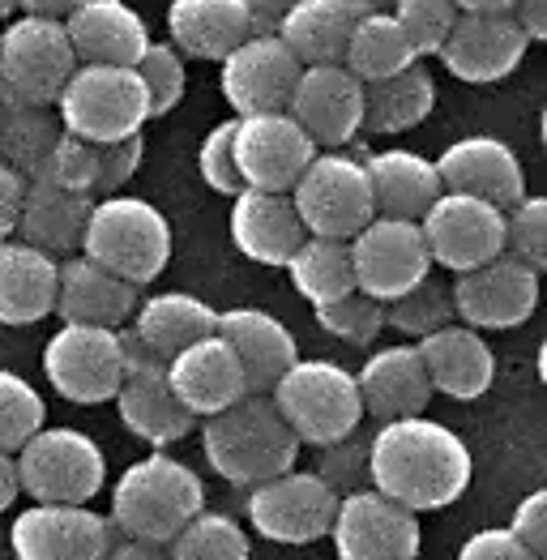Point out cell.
<instances>
[{
  "label": "cell",
  "mask_w": 547,
  "mask_h": 560,
  "mask_svg": "<svg viewBox=\"0 0 547 560\" xmlns=\"http://www.w3.org/2000/svg\"><path fill=\"white\" fill-rule=\"evenodd\" d=\"M470 475L475 463L466 441L428 416L381 423L368 441V488L398 501L410 514H432L462 501Z\"/></svg>",
  "instance_id": "cell-1"
},
{
  "label": "cell",
  "mask_w": 547,
  "mask_h": 560,
  "mask_svg": "<svg viewBox=\"0 0 547 560\" xmlns=\"http://www.w3.org/2000/svg\"><path fill=\"white\" fill-rule=\"evenodd\" d=\"M201 510H206L201 475L181 458H172L167 450H150L133 467L120 470L107 522L120 539L167 548Z\"/></svg>",
  "instance_id": "cell-2"
},
{
  "label": "cell",
  "mask_w": 547,
  "mask_h": 560,
  "mask_svg": "<svg viewBox=\"0 0 547 560\" xmlns=\"http://www.w3.org/2000/svg\"><path fill=\"white\" fill-rule=\"evenodd\" d=\"M300 441L282 423L270 394H244L228 411L201 420V454L231 488H257L300 463Z\"/></svg>",
  "instance_id": "cell-3"
},
{
  "label": "cell",
  "mask_w": 547,
  "mask_h": 560,
  "mask_svg": "<svg viewBox=\"0 0 547 560\" xmlns=\"http://www.w3.org/2000/svg\"><path fill=\"white\" fill-rule=\"evenodd\" d=\"M78 253L91 257L94 266H103L107 275L125 279L129 287H146L172 261V223L154 201L112 192V197L91 201Z\"/></svg>",
  "instance_id": "cell-4"
},
{
  "label": "cell",
  "mask_w": 547,
  "mask_h": 560,
  "mask_svg": "<svg viewBox=\"0 0 547 560\" xmlns=\"http://www.w3.org/2000/svg\"><path fill=\"white\" fill-rule=\"evenodd\" d=\"M270 402L300 445L325 450L342 436H356L364 423V402L356 389V373L338 360H295L274 381Z\"/></svg>",
  "instance_id": "cell-5"
},
{
  "label": "cell",
  "mask_w": 547,
  "mask_h": 560,
  "mask_svg": "<svg viewBox=\"0 0 547 560\" xmlns=\"http://www.w3.org/2000/svg\"><path fill=\"white\" fill-rule=\"evenodd\" d=\"M18 488L35 505H91L107 483V458L91 432L44 423L18 454Z\"/></svg>",
  "instance_id": "cell-6"
},
{
  "label": "cell",
  "mask_w": 547,
  "mask_h": 560,
  "mask_svg": "<svg viewBox=\"0 0 547 560\" xmlns=\"http://www.w3.org/2000/svg\"><path fill=\"white\" fill-rule=\"evenodd\" d=\"M51 112L69 138H82L91 145L137 138L141 125L150 120L141 78L120 65H78L65 91L56 94Z\"/></svg>",
  "instance_id": "cell-7"
},
{
  "label": "cell",
  "mask_w": 547,
  "mask_h": 560,
  "mask_svg": "<svg viewBox=\"0 0 547 560\" xmlns=\"http://www.w3.org/2000/svg\"><path fill=\"white\" fill-rule=\"evenodd\" d=\"M287 197L295 206L304 235L321 240H351L368 219H376L364 159L351 150H317Z\"/></svg>",
  "instance_id": "cell-8"
},
{
  "label": "cell",
  "mask_w": 547,
  "mask_h": 560,
  "mask_svg": "<svg viewBox=\"0 0 547 560\" xmlns=\"http://www.w3.org/2000/svg\"><path fill=\"white\" fill-rule=\"evenodd\" d=\"M73 69H78V56L65 22L18 13L0 26V91L4 94L51 107Z\"/></svg>",
  "instance_id": "cell-9"
},
{
  "label": "cell",
  "mask_w": 547,
  "mask_h": 560,
  "mask_svg": "<svg viewBox=\"0 0 547 560\" xmlns=\"http://www.w3.org/2000/svg\"><path fill=\"white\" fill-rule=\"evenodd\" d=\"M44 376L65 402H112L125 381L120 334L103 326H60L44 347Z\"/></svg>",
  "instance_id": "cell-10"
},
{
  "label": "cell",
  "mask_w": 547,
  "mask_h": 560,
  "mask_svg": "<svg viewBox=\"0 0 547 560\" xmlns=\"http://www.w3.org/2000/svg\"><path fill=\"white\" fill-rule=\"evenodd\" d=\"M338 510V492H329V483L317 470H282L266 483L248 488V526L287 548H304L329 535V522Z\"/></svg>",
  "instance_id": "cell-11"
},
{
  "label": "cell",
  "mask_w": 547,
  "mask_h": 560,
  "mask_svg": "<svg viewBox=\"0 0 547 560\" xmlns=\"http://www.w3.org/2000/svg\"><path fill=\"white\" fill-rule=\"evenodd\" d=\"M334 557L338 560H415L423 548L419 514L403 510L398 501L381 497L376 488H360L338 497L329 522Z\"/></svg>",
  "instance_id": "cell-12"
},
{
  "label": "cell",
  "mask_w": 547,
  "mask_h": 560,
  "mask_svg": "<svg viewBox=\"0 0 547 560\" xmlns=\"http://www.w3.org/2000/svg\"><path fill=\"white\" fill-rule=\"evenodd\" d=\"M347 253L356 270V291H364L376 304L398 300L403 291L432 275V257L419 235V223H407V219H381V214L368 219L347 240Z\"/></svg>",
  "instance_id": "cell-13"
},
{
  "label": "cell",
  "mask_w": 547,
  "mask_h": 560,
  "mask_svg": "<svg viewBox=\"0 0 547 560\" xmlns=\"http://www.w3.org/2000/svg\"><path fill=\"white\" fill-rule=\"evenodd\" d=\"M317 145L287 116V112H257L231 120V159L244 188L261 192H291L300 172L313 163Z\"/></svg>",
  "instance_id": "cell-14"
},
{
  "label": "cell",
  "mask_w": 547,
  "mask_h": 560,
  "mask_svg": "<svg viewBox=\"0 0 547 560\" xmlns=\"http://www.w3.org/2000/svg\"><path fill=\"white\" fill-rule=\"evenodd\" d=\"M419 235L428 244L432 266H445L450 275H466L504 253V210L479 197H466V192H441L423 210Z\"/></svg>",
  "instance_id": "cell-15"
},
{
  "label": "cell",
  "mask_w": 547,
  "mask_h": 560,
  "mask_svg": "<svg viewBox=\"0 0 547 560\" xmlns=\"http://www.w3.org/2000/svg\"><path fill=\"white\" fill-rule=\"evenodd\" d=\"M454 317L470 329H517L539 308V275L513 257H492L488 266H475L454 275Z\"/></svg>",
  "instance_id": "cell-16"
},
{
  "label": "cell",
  "mask_w": 547,
  "mask_h": 560,
  "mask_svg": "<svg viewBox=\"0 0 547 560\" xmlns=\"http://www.w3.org/2000/svg\"><path fill=\"white\" fill-rule=\"evenodd\" d=\"M287 116L313 138L317 150H342L360 138L364 82L342 65H304L287 98Z\"/></svg>",
  "instance_id": "cell-17"
},
{
  "label": "cell",
  "mask_w": 547,
  "mask_h": 560,
  "mask_svg": "<svg viewBox=\"0 0 547 560\" xmlns=\"http://www.w3.org/2000/svg\"><path fill=\"white\" fill-rule=\"evenodd\" d=\"M112 544V522L91 505H31L9 526L18 560H103Z\"/></svg>",
  "instance_id": "cell-18"
},
{
  "label": "cell",
  "mask_w": 547,
  "mask_h": 560,
  "mask_svg": "<svg viewBox=\"0 0 547 560\" xmlns=\"http://www.w3.org/2000/svg\"><path fill=\"white\" fill-rule=\"evenodd\" d=\"M531 39L509 13H457L445 47L437 51L445 73L466 86H497L517 73Z\"/></svg>",
  "instance_id": "cell-19"
},
{
  "label": "cell",
  "mask_w": 547,
  "mask_h": 560,
  "mask_svg": "<svg viewBox=\"0 0 547 560\" xmlns=\"http://www.w3.org/2000/svg\"><path fill=\"white\" fill-rule=\"evenodd\" d=\"M300 69L304 65L287 51L278 35H248L235 51L219 60V86L235 116L287 112Z\"/></svg>",
  "instance_id": "cell-20"
},
{
  "label": "cell",
  "mask_w": 547,
  "mask_h": 560,
  "mask_svg": "<svg viewBox=\"0 0 547 560\" xmlns=\"http://www.w3.org/2000/svg\"><path fill=\"white\" fill-rule=\"evenodd\" d=\"M437 163V176L445 192H466V197H479L497 210H509L513 201L526 197V172H522V159L513 154V145L501 138H488V133H470V138H457L441 150Z\"/></svg>",
  "instance_id": "cell-21"
},
{
  "label": "cell",
  "mask_w": 547,
  "mask_h": 560,
  "mask_svg": "<svg viewBox=\"0 0 547 560\" xmlns=\"http://www.w3.org/2000/svg\"><path fill=\"white\" fill-rule=\"evenodd\" d=\"M419 364L428 373L432 394H445L457 402H475L492 389L497 381V355L488 347V338L479 329L450 322V326L432 329L428 338L415 342Z\"/></svg>",
  "instance_id": "cell-22"
},
{
  "label": "cell",
  "mask_w": 547,
  "mask_h": 560,
  "mask_svg": "<svg viewBox=\"0 0 547 560\" xmlns=\"http://www.w3.org/2000/svg\"><path fill=\"white\" fill-rule=\"evenodd\" d=\"M167 385H172V394L181 398V407L197 423L228 411L231 402H240L248 394L240 360L231 355V347L219 334H210V338L176 351L167 360Z\"/></svg>",
  "instance_id": "cell-23"
},
{
  "label": "cell",
  "mask_w": 547,
  "mask_h": 560,
  "mask_svg": "<svg viewBox=\"0 0 547 560\" xmlns=\"http://www.w3.org/2000/svg\"><path fill=\"white\" fill-rule=\"evenodd\" d=\"M214 334L228 342L231 355L240 360V373H244L248 394H270L274 381L300 360L295 334L282 326L274 313L253 308V304H240V308L219 313V329Z\"/></svg>",
  "instance_id": "cell-24"
},
{
  "label": "cell",
  "mask_w": 547,
  "mask_h": 560,
  "mask_svg": "<svg viewBox=\"0 0 547 560\" xmlns=\"http://www.w3.org/2000/svg\"><path fill=\"white\" fill-rule=\"evenodd\" d=\"M137 308V287H129L125 279L107 275L103 266H94L91 257L73 253L60 257L56 270V317L65 326H103L120 329L129 326Z\"/></svg>",
  "instance_id": "cell-25"
},
{
  "label": "cell",
  "mask_w": 547,
  "mask_h": 560,
  "mask_svg": "<svg viewBox=\"0 0 547 560\" xmlns=\"http://www.w3.org/2000/svg\"><path fill=\"white\" fill-rule=\"evenodd\" d=\"M78 65H120L133 69L150 47V26L129 0H82L65 18Z\"/></svg>",
  "instance_id": "cell-26"
},
{
  "label": "cell",
  "mask_w": 547,
  "mask_h": 560,
  "mask_svg": "<svg viewBox=\"0 0 547 560\" xmlns=\"http://www.w3.org/2000/svg\"><path fill=\"white\" fill-rule=\"evenodd\" d=\"M356 389H360L364 416H372L376 423L423 416L432 402V385L419 364L415 342H394V347L372 351L364 369L356 373Z\"/></svg>",
  "instance_id": "cell-27"
},
{
  "label": "cell",
  "mask_w": 547,
  "mask_h": 560,
  "mask_svg": "<svg viewBox=\"0 0 547 560\" xmlns=\"http://www.w3.org/2000/svg\"><path fill=\"white\" fill-rule=\"evenodd\" d=\"M228 232L231 244L240 248V257H248L257 266H287V257L304 240L291 197L287 192H261V188H240L231 197Z\"/></svg>",
  "instance_id": "cell-28"
},
{
  "label": "cell",
  "mask_w": 547,
  "mask_h": 560,
  "mask_svg": "<svg viewBox=\"0 0 547 560\" xmlns=\"http://www.w3.org/2000/svg\"><path fill=\"white\" fill-rule=\"evenodd\" d=\"M91 201L86 192H73V188H60L44 180V176H31L22 188V206H18V240L39 248L47 257H73L82 248V232H86V214H91Z\"/></svg>",
  "instance_id": "cell-29"
},
{
  "label": "cell",
  "mask_w": 547,
  "mask_h": 560,
  "mask_svg": "<svg viewBox=\"0 0 547 560\" xmlns=\"http://www.w3.org/2000/svg\"><path fill=\"white\" fill-rule=\"evenodd\" d=\"M360 159H364L368 192H372V214L381 219L419 223L423 210L445 192L437 163L419 150H372Z\"/></svg>",
  "instance_id": "cell-30"
},
{
  "label": "cell",
  "mask_w": 547,
  "mask_h": 560,
  "mask_svg": "<svg viewBox=\"0 0 547 560\" xmlns=\"http://www.w3.org/2000/svg\"><path fill=\"white\" fill-rule=\"evenodd\" d=\"M112 402L120 411V423L133 432L137 441H146L150 450H167V445L184 441L197 428V420L184 411L181 398L167 385V364L125 373Z\"/></svg>",
  "instance_id": "cell-31"
},
{
  "label": "cell",
  "mask_w": 547,
  "mask_h": 560,
  "mask_svg": "<svg viewBox=\"0 0 547 560\" xmlns=\"http://www.w3.org/2000/svg\"><path fill=\"white\" fill-rule=\"evenodd\" d=\"M376 9H385V0H300L278 26V39L300 65H342L351 26Z\"/></svg>",
  "instance_id": "cell-32"
},
{
  "label": "cell",
  "mask_w": 547,
  "mask_h": 560,
  "mask_svg": "<svg viewBox=\"0 0 547 560\" xmlns=\"http://www.w3.org/2000/svg\"><path fill=\"white\" fill-rule=\"evenodd\" d=\"M60 261L22 240H0V326H35L56 308Z\"/></svg>",
  "instance_id": "cell-33"
},
{
  "label": "cell",
  "mask_w": 547,
  "mask_h": 560,
  "mask_svg": "<svg viewBox=\"0 0 547 560\" xmlns=\"http://www.w3.org/2000/svg\"><path fill=\"white\" fill-rule=\"evenodd\" d=\"M129 329L159 360H172L176 351L210 338L219 329V308L206 304L193 291H154V295H146L133 308Z\"/></svg>",
  "instance_id": "cell-34"
},
{
  "label": "cell",
  "mask_w": 547,
  "mask_h": 560,
  "mask_svg": "<svg viewBox=\"0 0 547 560\" xmlns=\"http://www.w3.org/2000/svg\"><path fill=\"white\" fill-rule=\"evenodd\" d=\"M167 44L184 60H223L253 35L244 0H172L167 4Z\"/></svg>",
  "instance_id": "cell-35"
},
{
  "label": "cell",
  "mask_w": 547,
  "mask_h": 560,
  "mask_svg": "<svg viewBox=\"0 0 547 560\" xmlns=\"http://www.w3.org/2000/svg\"><path fill=\"white\" fill-rule=\"evenodd\" d=\"M437 107V82L423 65H410L394 78L364 86V120L360 133L368 138H398L407 129H419Z\"/></svg>",
  "instance_id": "cell-36"
},
{
  "label": "cell",
  "mask_w": 547,
  "mask_h": 560,
  "mask_svg": "<svg viewBox=\"0 0 547 560\" xmlns=\"http://www.w3.org/2000/svg\"><path fill=\"white\" fill-rule=\"evenodd\" d=\"M60 138H65V129L51 107L22 103V98L0 91V163L4 167H13L22 180L39 176Z\"/></svg>",
  "instance_id": "cell-37"
},
{
  "label": "cell",
  "mask_w": 547,
  "mask_h": 560,
  "mask_svg": "<svg viewBox=\"0 0 547 560\" xmlns=\"http://www.w3.org/2000/svg\"><path fill=\"white\" fill-rule=\"evenodd\" d=\"M410 65H419L415 47L403 35V26L394 22L389 9H376V13H364L351 35H347V47H342V69L360 82H381V78H394Z\"/></svg>",
  "instance_id": "cell-38"
},
{
  "label": "cell",
  "mask_w": 547,
  "mask_h": 560,
  "mask_svg": "<svg viewBox=\"0 0 547 560\" xmlns=\"http://www.w3.org/2000/svg\"><path fill=\"white\" fill-rule=\"evenodd\" d=\"M291 275V287L309 300V308L342 300L347 291H356V270H351V253L347 240H321V235H304L300 248L287 257L282 266Z\"/></svg>",
  "instance_id": "cell-39"
},
{
  "label": "cell",
  "mask_w": 547,
  "mask_h": 560,
  "mask_svg": "<svg viewBox=\"0 0 547 560\" xmlns=\"http://www.w3.org/2000/svg\"><path fill=\"white\" fill-rule=\"evenodd\" d=\"M248 557H253L248 530L231 514H219V510H201L167 544V560H248Z\"/></svg>",
  "instance_id": "cell-40"
},
{
  "label": "cell",
  "mask_w": 547,
  "mask_h": 560,
  "mask_svg": "<svg viewBox=\"0 0 547 560\" xmlns=\"http://www.w3.org/2000/svg\"><path fill=\"white\" fill-rule=\"evenodd\" d=\"M450 322H457L454 291H450V282L432 279V275L385 304V326H394L407 342H419V338H428L432 329L450 326Z\"/></svg>",
  "instance_id": "cell-41"
},
{
  "label": "cell",
  "mask_w": 547,
  "mask_h": 560,
  "mask_svg": "<svg viewBox=\"0 0 547 560\" xmlns=\"http://www.w3.org/2000/svg\"><path fill=\"white\" fill-rule=\"evenodd\" d=\"M47 423L44 394L13 369H0V454H18Z\"/></svg>",
  "instance_id": "cell-42"
},
{
  "label": "cell",
  "mask_w": 547,
  "mask_h": 560,
  "mask_svg": "<svg viewBox=\"0 0 547 560\" xmlns=\"http://www.w3.org/2000/svg\"><path fill=\"white\" fill-rule=\"evenodd\" d=\"M313 322H317L329 338H342L351 347H372L376 334L385 329V304L368 300L364 291H347L342 300H329L313 308Z\"/></svg>",
  "instance_id": "cell-43"
},
{
  "label": "cell",
  "mask_w": 547,
  "mask_h": 560,
  "mask_svg": "<svg viewBox=\"0 0 547 560\" xmlns=\"http://www.w3.org/2000/svg\"><path fill=\"white\" fill-rule=\"evenodd\" d=\"M133 73L141 78V91H146V103H150V120L167 116L184 98L188 69H184V56L172 44H154L150 39V47L141 51V60L133 65Z\"/></svg>",
  "instance_id": "cell-44"
},
{
  "label": "cell",
  "mask_w": 547,
  "mask_h": 560,
  "mask_svg": "<svg viewBox=\"0 0 547 560\" xmlns=\"http://www.w3.org/2000/svg\"><path fill=\"white\" fill-rule=\"evenodd\" d=\"M504 257L531 266L535 275L547 270V201L526 192L504 210Z\"/></svg>",
  "instance_id": "cell-45"
},
{
  "label": "cell",
  "mask_w": 547,
  "mask_h": 560,
  "mask_svg": "<svg viewBox=\"0 0 547 560\" xmlns=\"http://www.w3.org/2000/svg\"><path fill=\"white\" fill-rule=\"evenodd\" d=\"M389 13L403 26L415 56H437L457 22L454 0H389Z\"/></svg>",
  "instance_id": "cell-46"
},
{
  "label": "cell",
  "mask_w": 547,
  "mask_h": 560,
  "mask_svg": "<svg viewBox=\"0 0 547 560\" xmlns=\"http://www.w3.org/2000/svg\"><path fill=\"white\" fill-rule=\"evenodd\" d=\"M94 159H98V145H91V141L82 138H65L56 141V150L47 154L44 163V180H51V185L60 188H73V192H86L91 197L94 188Z\"/></svg>",
  "instance_id": "cell-47"
},
{
  "label": "cell",
  "mask_w": 547,
  "mask_h": 560,
  "mask_svg": "<svg viewBox=\"0 0 547 560\" xmlns=\"http://www.w3.org/2000/svg\"><path fill=\"white\" fill-rule=\"evenodd\" d=\"M317 475L329 483V492H338V497L368 488V445L360 436H342V441L325 445Z\"/></svg>",
  "instance_id": "cell-48"
},
{
  "label": "cell",
  "mask_w": 547,
  "mask_h": 560,
  "mask_svg": "<svg viewBox=\"0 0 547 560\" xmlns=\"http://www.w3.org/2000/svg\"><path fill=\"white\" fill-rule=\"evenodd\" d=\"M197 172H201V180L214 188V192H223V197H235L244 180H240V172H235V159H231V120L223 125H214L201 145H197Z\"/></svg>",
  "instance_id": "cell-49"
},
{
  "label": "cell",
  "mask_w": 547,
  "mask_h": 560,
  "mask_svg": "<svg viewBox=\"0 0 547 560\" xmlns=\"http://www.w3.org/2000/svg\"><path fill=\"white\" fill-rule=\"evenodd\" d=\"M141 154H146V141H141V133H137V138L107 141V145H98L91 197H94V192H98V197H112V192H120V188H125L137 176V167H141Z\"/></svg>",
  "instance_id": "cell-50"
},
{
  "label": "cell",
  "mask_w": 547,
  "mask_h": 560,
  "mask_svg": "<svg viewBox=\"0 0 547 560\" xmlns=\"http://www.w3.org/2000/svg\"><path fill=\"white\" fill-rule=\"evenodd\" d=\"M457 560H544V557H535L526 544H517L509 535V526H484V530H475L457 548Z\"/></svg>",
  "instance_id": "cell-51"
},
{
  "label": "cell",
  "mask_w": 547,
  "mask_h": 560,
  "mask_svg": "<svg viewBox=\"0 0 547 560\" xmlns=\"http://www.w3.org/2000/svg\"><path fill=\"white\" fill-rule=\"evenodd\" d=\"M509 535H513L517 544H526L535 557L547 552V492L544 488H535V492H526V497L517 501L513 522H509Z\"/></svg>",
  "instance_id": "cell-52"
},
{
  "label": "cell",
  "mask_w": 547,
  "mask_h": 560,
  "mask_svg": "<svg viewBox=\"0 0 547 560\" xmlns=\"http://www.w3.org/2000/svg\"><path fill=\"white\" fill-rule=\"evenodd\" d=\"M295 4L300 0H244V13H248L253 35H278V26L287 22V13Z\"/></svg>",
  "instance_id": "cell-53"
},
{
  "label": "cell",
  "mask_w": 547,
  "mask_h": 560,
  "mask_svg": "<svg viewBox=\"0 0 547 560\" xmlns=\"http://www.w3.org/2000/svg\"><path fill=\"white\" fill-rule=\"evenodd\" d=\"M22 188L26 180L0 163V240H9L13 228H18V206H22Z\"/></svg>",
  "instance_id": "cell-54"
},
{
  "label": "cell",
  "mask_w": 547,
  "mask_h": 560,
  "mask_svg": "<svg viewBox=\"0 0 547 560\" xmlns=\"http://www.w3.org/2000/svg\"><path fill=\"white\" fill-rule=\"evenodd\" d=\"M509 18L522 26V35H526L531 44L547 39V0H513Z\"/></svg>",
  "instance_id": "cell-55"
},
{
  "label": "cell",
  "mask_w": 547,
  "mask_h": 560,
  "mask_svg": "<svg viewBox=\"0 0 547 560\" xmlns=\"http://www.w3.org/2000/svg\"><path fill=\"white\" fill-rule=\"evenodd\" d=\"M103 560H167V548H159V544H141V539H120V535H116V544L107 548V557Z\"/></svg>",
  "instance_id": "cell-56"
},
{
  "label": "cell",
  "mask_w": 547,
  "mask_h": 560,
  "mask_svg": "<svg viewBox=\"0 0 547 560\" xmlns=\"http://www.w3.org/2000/svg\"><path fill=\"white\" fill-rule=\"evenodd\" d=\"M82 0H18V13H31V18H56L65 22Z\"/></svg>",
  "instance_id": "cell-57"
},
{
  "label": "cell",
  "mask_w": 547,
  "mask_h": 560,
  "mask_svg": "<svg viewBox=\"0 0 547 560\" xmlns=\"http://www.w3.org/2000/svg\"><path fill=\"white\" fill-rule=\"evenodd\" d=\"M22 497L18 488V467H13V454H0V514Z\"/></svg>",
  "instance_id": "cell-58"
},
{
  "label": "cell",
  "mask_w": 547,
  "mask_h": 560,
  "mask_svg": "<svg viewBox=\"0 0 547 560\" xmlns=\"http://www.w3.org/2000/svg\"><path fill=\"white\" fill-rule=\"evenodd\" d=\"M457 13H509L513 0H454Z\"/></svg>",
  "instance_id": "cell-59"
},
{
  "label": "cell",
  "mask_w": 547,
  "mask_h": 560,
  "mask_svg": "<svg viewBox=\"0 0 547 560\" xmlns=\"http://www.w3.org/2000/svg\"><path fill=\"white\" fill-rule=\"evenodd\" d=\"M18 13V0H0V22H9Z\"/></svg>",
  "instance_id": "cell-60"
}]
</instances>
